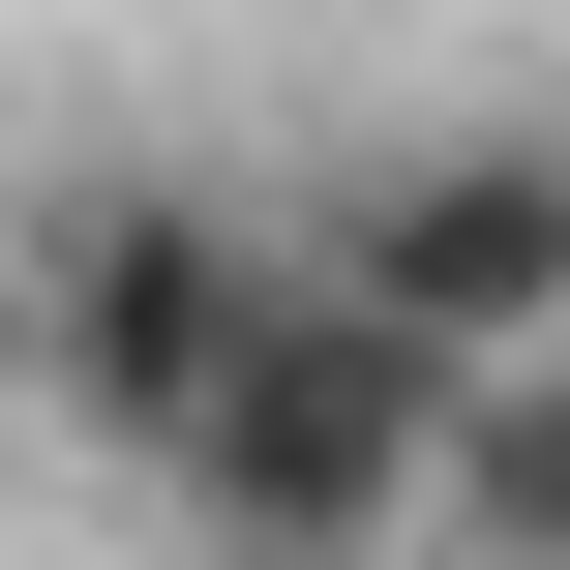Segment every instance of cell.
Wrapping results in <instances>:
<instances>
[{
  "mask_svg": "<svg viewBox=\"0 0 570 570\" xmlns=\"http://www.w3.org/2000/svg\"><path fill=\"white\" fill-rule=\"evenodd\" d=\"M301 271L391 301L421 361H541L570 331V120H421V150H361Z\"/></svg>",
  "mask_w": 570,
  "mask_h": 570,
  "instance_id": "3957f363",
  "label": "cell"
},
{
  "mask_svg": "<svg viewBox=\"0 0 570 570\" xmlns=\"http://www.w3.org/2000/svg\"><path fill=\"white\" fill-rule=\"evenodd\" d=\"M421 570H570V331L451 391V511H421Z\"/></svg>",
  "mask_w": 570,
  "mask_h": 570,
  "instance_id": "277c9868",
  "label": "cell"
},
{
  "mask_svg": "<svg viewBox=\"0 0 570 570\" xmlns=\"http://www.w3.org/2000/svg\"><path fill=\"white\" fill-rule=\"evenodd\" d=\"M271 301H301V240H240L210 180H90V210H30L0 240V361L60 391V451H120V481H180L210 451V391L271 361Z\"/></svg>",
  "mask_w": 570,
  "mask_h": 570,
  "instance_id": "6da1fadb",
  "label": "cell"
},
{
  "mask_svg": "<svg viewBox=\"0 0 570 570\" xmlns=\"http://www.w3.org/2000/svg\"><path fill=\"white\" fill-rule=\"evenodd\" d=\"M451 391L481 361H421L391 301H271V361L210 391V451H180V541L210 570H421V511H451Z\"/></svg>",
  "mask_w": 570,
  "mask_h": 570,
  "instance_id": "7a4b0ae2",
  "label": "cell"
}]
</instances>
